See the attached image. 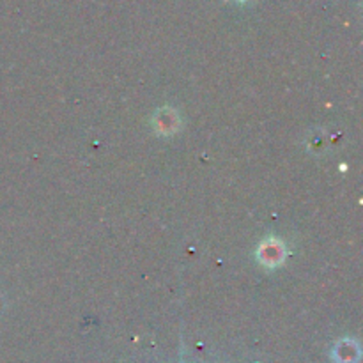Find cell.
<instances>
[{
    "mask_svg": "<svg viewBox=\"0 0 363 363\" xmlns=\"http://www.w3.org/2000/svg\"><path fill=\"white\" fill-rule=\"evenodd\" d=\"M241 2H243V0H241Z\"/></svg>",
    "mask_w": 363,
    "mask_h": 363,
    "instance_id": "obj_1",
    "label": "cell"
}]
</instances>
